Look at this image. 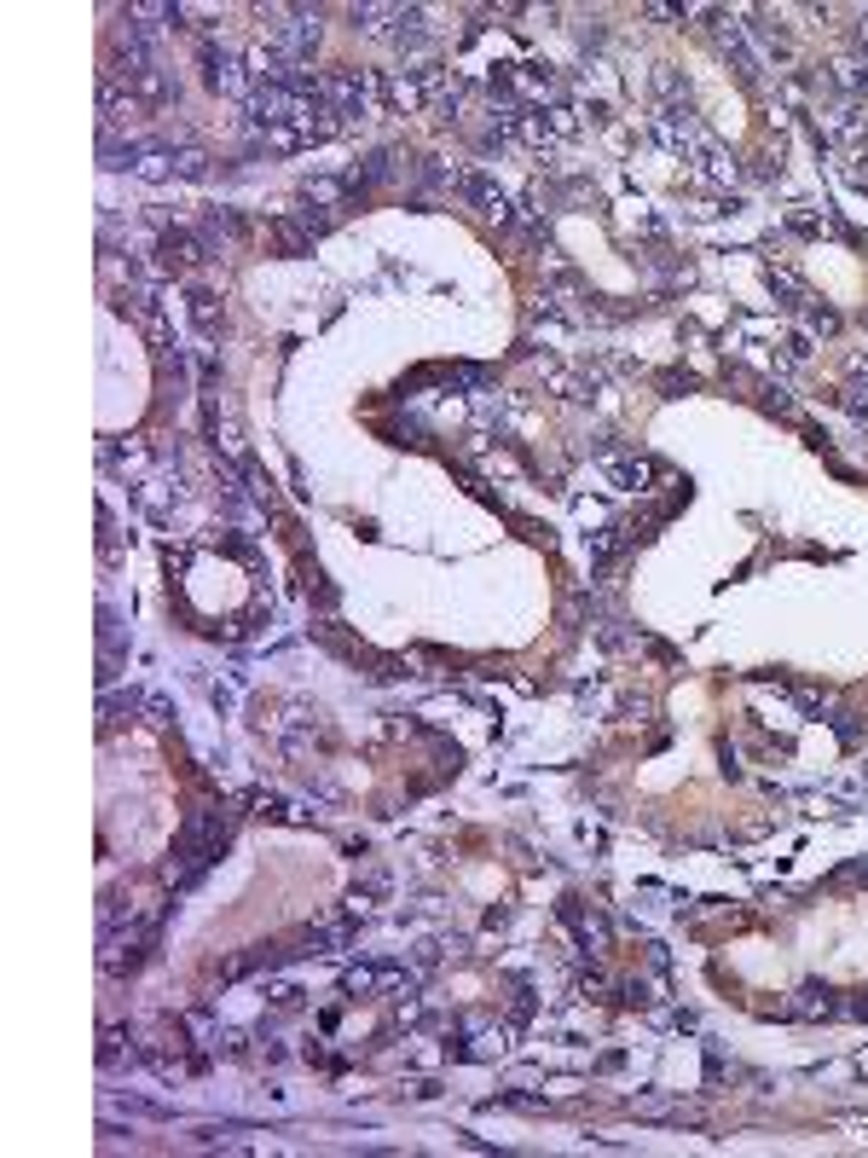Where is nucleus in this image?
<instances>
[{
  "label": "nucleus",
  "instance_id": "f257e3e1",
  "mask_svg": "<svg viewBox=\"0 0 868 1158\" xmlns=\"http://www.w3.org/2000/svg\"><path fill=\"white\" fill-rule=\"evenodd\" d=\"M608 475H614L620 487H643V481L654 475V464H649V458H614V464H608Z\"/></svg>",
  "mask_w": 868,
  "mask_h": 1158
}]
</instances>
